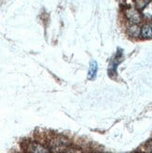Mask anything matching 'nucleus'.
<instances>
[{
  "instance_id": "39448f33",
  "label": "nucleus",
  "mask_w": 152,
  "mask_h": 153,
  "mask_svg": "<svg viewBox=\"0 0 152 153\" xmlns=\"http://www.w3.org/2000/svg\"><path fill=\"white\" fill-rule=\"evenodd\" d=\"M143 14L147 18H152V1L148 3L143 9Z\"/></svg>"
},
{
  "instance_id": "f03ea898",
  "label": "nucleus",
  "mask_w": 152,
  "mask_h": 153,
  "mask_svg": "<svg viewBox=\"0 0 152 153\" xmlns=\"http://www.w3.org/2000/svg\"><path fill=\"white\" fill-rule=\"evenodd\" d=\"M27 149V151H30V152H48L49 150L46 149L44 147H42V146L41 145H39L35 142H32L30 143L28 146H27V148H26Z\"/></svg>"
},
{
  "instance_id": "f257e3e1",
  "label": "nucleus",
  "mask_w": 152,
  "mask_h": 153,
  "mask_svg": "<svg viewBox=\"0 0 152 153\" xmlns=\"http://www.w3.org/2000/svg\"><path fill=\"white\" fill-rule=\"evenodd\" d=\"M125 13H126V17L129 19V21L131 22L133 24H138L141 21V14L140 12L137 10L133 9V8H128L125 10Z\"/></svg>"
},
{
  "instance_id": "20e7f679",
  "label": "nucleus",
  "mask_w": 152,
  "mask_h": 153,
  "mask_svg": "<svg viewBox=\"0 0 152 153\" xmlns=\"http://www.w3.org/2000/svg\"><path fill=\"white\" fill-rule=\"evenodd\" d=\"M141 35L145 39H152V26L146 25L141 29Z\"/></svg>"
},
{
  "instance_id": "7ed1b4c3",
  "label": "nucleus",
  "mask_w": 152,
  "mask_h": 153,
  "mask_svg": "<svg viewBox=\"0 0 152 153\" xmlns=\"http://www.w3.org/2000/svg\"><path fill=\"white\" fill-rule=\"evenodd\" d=\"M98 71V64L96 61L92 60L90 62V66H89V71H88V79H94L96 77Z\"/></svg>"
},
{
  "instance_id": "423d86ee",
  "label": "nucleus",
  "mask_w": 152,
  "mask_h": 153,
  "mask_svg": "<svg viewBox=\"0 0 152 153\" xmlns=\"http://www.w3.org/2000/svg\"><path fill=\"white\" fill-rule=\"evenodd\" d=\"M140 33H141L140 27H139V26H137L135 24L129 27V34L130 36H133V37H138V36L140 35Z\"/></svg>"
},
{
  "instance_id": "0eeeda50",
  "label": "nucleus",
  "mask_w": 152,
  "mask_h": 153,
  "mask_svg": "<svg viewBox=\"0 0 152 153\" xmlns=\"http://www.w3.org/2000/svg\"><path fill=\"white\" fill-rule=\"evenodd\" d=\"M149 149H150V150H151V151H152V146H151V147H150V148H149Z\"/></svg>"
}]
</instances>
